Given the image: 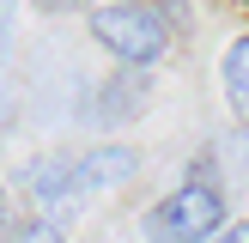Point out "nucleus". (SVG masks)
<instances>
[{
    "mask_svg": "<svg viewBox=\"0 0 249 243\" xmlns=\"http://www.w3.org/2000/svg\"><path fill=\"white\" fill-rule=\"evenodd\" d=\"M91 36H97V43H104L116 61H128V67H152V61H164V49H170L164 18H158L146 0L91 6Z\"/></svg>",
    "mask_w": 249,
    "mask_h": 243,
    "instance_id": "1",
    "label": "nucleus"
},
{
    "mask_svg": "<svg viewBox=\"0 0 249 243\" xmlns=\"http://www.w3.org/2000/svg\"><path fill=\"white\" fill-rule=\"evenodd\" d=\"M225 225V194L213 182L189 176L182 189H170L164 201L146 213V237L152 243H207L213 231Z\"/></svg>",
    "mask_w": 249,
    "mask_h": 243,
    "instance_id": "2",
    "label": "nucleus"
},
{
    "mask_svg": "<svg viewBox=\"0 0 249 243\" xmlns=\"http://www.w3.org/2000/svg\"><path fill=\"white\" fill-rule=\"evenodd\" d=\"M134 170H140V152L134 146H91L73 164V182H79V194H104V189H122Z\"/></svg>",
    "mask_w": 249,
    "mask_h": 243,
    "instance_id": "3",
    "label": "nucleus"
},
{
    "mask_svg": "<svg viewBox=\"0 0 249 243\" xmlns=\"http://www.w3.org/2000/svg\"><path fill=\"white\" fill-rule=\"evenodd\" d=\"M31 194L36 201H67V194H79V182H73V170L61 158H36L31 164Z\"/></svg>",
    "mask_w": 249,
    "mask_h": 243,
    "instance_id": "4",
    "label": "nucleus"
},
{
    "mask_svg": "<svg viewBox=\"0 0 249 243\" xmlns=\"http://www.w3.org/2000/svg\"><path fill=\"white\" fill-rule=\"evenodd\" d=\"M219 73H225V97L231 104H249V36H237V43L225 49Z\"/></svg>",
    "mask_w": 249,
    "mask_h": 243,
    "instance_id": "5",
    "label": "nucleus"
},
{
    "mask_svg": "<svg viewBox=\"0 0 249 243\" xmlns=\"http://www.w3.org/2000/svg\"><path fill=\"white\" fill-rule=\"evenodd\" d=\"M18 243H67V231H61V219H49V213H36L31 225L18 231Z\"/></svg>",
    "mask_w": 249,
    "mask_h": 243,
    "instance_id": "6",
    "label": "nucleus"
},
{
    "mask_svg": "<svg viewBox=\"0 0 249 243\" xmlns=\"http://www.w3.org/2000/svg\"><path fill=\"white\" fill-rule=\"evenodd\" d=\"M207 243H249V219H237V225L225 219V225H219V231H213Z\"/></svg>",
    "mask_w": 249,
    "mask_h": 243,
    "instance_id": "7",
    "label": "nucleus"
}]
</instances>
